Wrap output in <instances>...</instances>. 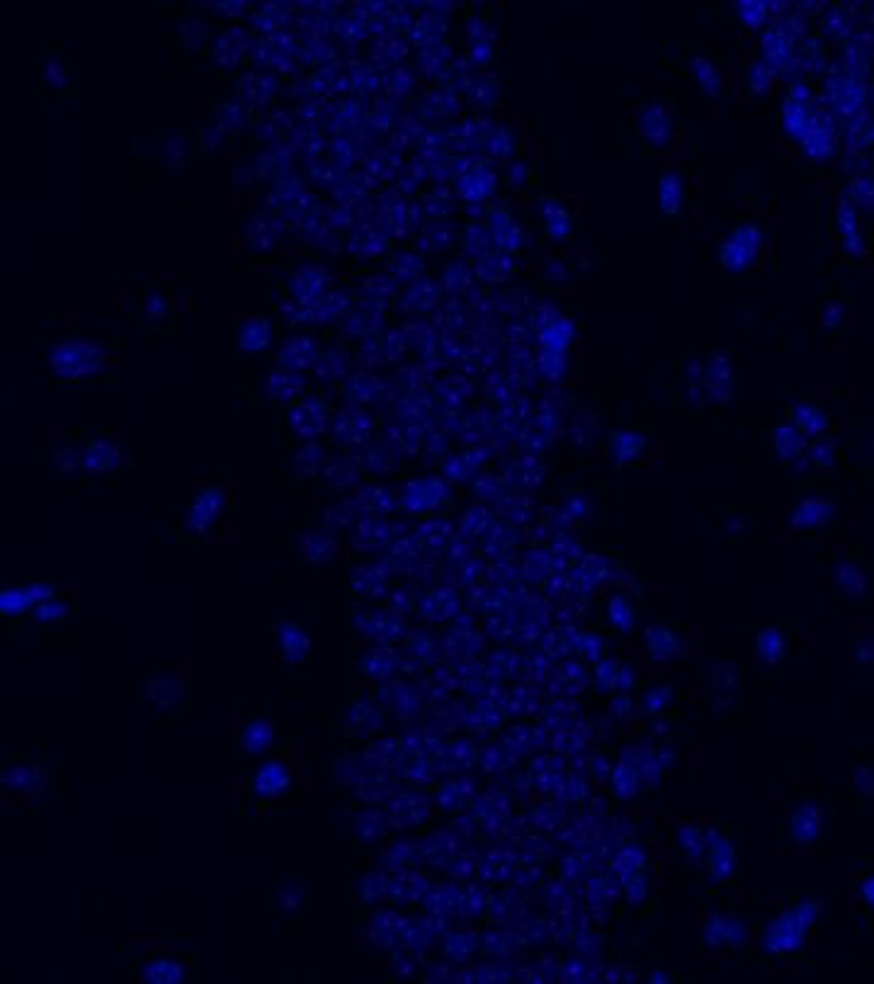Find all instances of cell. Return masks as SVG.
Returning <instances> with one entry per match:
<instances>
[{"label":"cell","mask_w":874,"mask_h":984,"mask_svg":"<svg viewBox=\"0 0 874 984\" xmlns=\"http://www.w3.org/2000/svg\"><path fill=\"white\" fill-rule=\"evenodd\" d=\"M292 771L285 761L280 759H270L265 763H260L258 771L253 773L251 778V790L258 800L268 802V800H280L282 795H287L292 790Z\"/></svg>","instance_id":"6da1fadb"},{"label":"cell","mask_w":874,"mask_h":984,"mask_svg":"<svg viewBox=\"0 0 874 984\" xmlns=\"http://www.w3.org/2000/svg\"><path fill=\"white\" fill-rule=\"evenodd\" d=\"M217 508H224V496H221V491L219 489L204 491L200 499L192 503L190 511H187V518L192 520V528H197V530L209 528L217 516H212V513H207V511H217Z\"/></svg>","instance_id":"7a4b0ae2"},{"label":"cell","mask_w":874,"mask_h":984,"mask_svg":"<svg viewBox=\"0 0 874 984\" xmlns=\"http://www.w3.org/2000/svg\"><path fill=\"white\" fill-rule=\"evenodd\" d=\"M275 333V328L270 326V321L265 316H253L248 324L241 326L238 331V343H241L246 350H263L270 343V336Z\"/></svg>","instance_id":"3957f363"},{"label":"cell","mask_w":874,"mask_h":984,"mask_svg":"<svg viewBox=\"0 0 874 984\" xmlns=\"http://www.w3.org/2000/svg\"><path fill=\"white\" fill-rule=\"evenodd\" d=\"M275 742V729L265 720H251L241 734V746L248 754H260Z\"/></svg>","instance_id":"277c9868"},{"label":"cell","mask_w":874,"mask_h":984,"mask_svg":"<svg viewBox=\"0 0 874 984\" xmlns=\"http://www.w3.org/2000/svg\"><path fill=\"white\" fill-rule=\"evenodd\" d=\"M787 652V637L780 627H768L756 637V654L763 656V661L775 664Z\"/></svg>","instance_id":"5b68a950"}]
</instances>
